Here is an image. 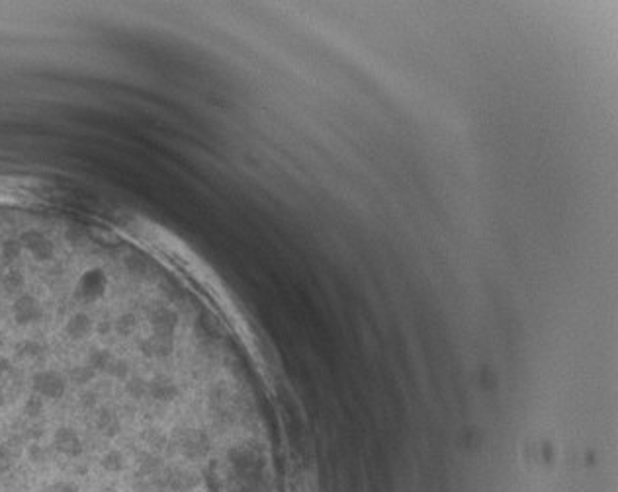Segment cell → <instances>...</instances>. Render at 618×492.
<instances>
[{
	"label": "cell",
	"instance_id": "16",
	"mask_svg": "<svg viewBox=\"0 0 618 492\" xmlns=\"http://www.w3.org/2000/svg\"><path fill=\"white\" fill-rule=\"evenodd\" d=\"M125 391L130 393V395L134 396V398H141V396H145V393H149V389H147V383L143 379H139V377H134V379H130L127 383H125Z\"/></svg>",
	"mask_w": 618,
	"mask_h": 492
},
{
	"label": "cell",
	"instance_id": "5",
	"mask_svg": "<svg viewBox=\"0 0 618 492\" xmlns=\"http://www.w3.org/2000/svg\"><path fill=\"white\" fill-rule=\"evenodd\" d=\"M90 330H92V319L86 312H74L65 323V332L73 340H83L90 334Z\"/></svg>",
	"mask_w": 618,
	"mask_h": 492
},
{
	"label": "cell",
	"instance_id": "1",
	"mask_svg": "<svg viewBox=\"0 0 618 492\" xmlns=\"http://www.w3.org/2000/svg\"><path fill=\"white\" fill-rule=\"evenodd\" d=\"M32 391L43 398L57 400L67 391V379L55 370H39L32 377Z\"/></svg>",
	"mask_w": 618,
	"mask_h": 492
},
{
	"label": "cell",
	"instance_id": "3",
	"mask_svg": "<svg viewBox=\"0 0 618 492\" xmlns=\"http://www.w3.org/2000/svg\"><path fill=\"white\" fill-rule=\"evenodd\" d=\"M104 289H106L104 272L102 270H90L79 279V286L74 289V297L79 301H85V303H92L98 297H102Z\"/></svg>",
	"mask_w": 618,
	"mask_h": 492
},
{
	"label": "cell",
	"instance_id": "17",
	"mask_svg": "<svg viewBox=\"0 0 618 492\" xmlns=\"http://www.w3.org/2000/svg\"><path fill=\"white\" fill-rule=\"evenodd\" d=\"M39 492H79V486L71 480H57V482L43 486Z\"/></svg>",
	"mask_w": 618,
	"mask_h": 492
},
{
	"label": "cell",
	"instance_id": "9",
	"mask_svg": "<svg viewBox=\"0 0 618 492\" xmlns=\"http://www.w3.org/2000/svg\"><path fill=\"white\" fill-rule=\"evenodd\" d=\"M14 352L20 360H37V358L43 356L45 346L36 338H24L14 346Z\"/></svg>",
	"mask_w": 618,
	"mask_h": 492
},
{
	"label": "cell",
	"instance_id": "2",
	"mask_svg": "<svg viewBox=\"0 0 618 492\" xmlns=\"http://www.w3.org/2000/svg\"><path fill=\"white\" fill-rule=\"evenodd\" d=\"M12 317L18 326H30L43 319V307L32 293H20L14 299Z\"/></svg>",
	"mask_w": 618,
	"mask_h": 492
},
{
	"label": "cell",
	"instance_id": "21",
	"mask_svg": "<svg viewBox=\"0 0 618 492\" xmlns=\"http://www.w3.org/2000/svg\"><path fill=\"white\" fill-rule=\"evenodd\" d=\"M8 463H10V459H8V453H6V449L0 445V471H4V469L8 467Z\"/></svg>",
	"mask_w": 618,
	"mask_h": 492
},
{
	"label": "cell",
	"instance_id": "19",
	"mask_svg": "<svg viewBox=\"0 0 618 492\" xmlns=\"http://www.w3.org/2000/svg\"><path fill=\"white\" fill-rule=\"evenodd\" d=\"M28 457H30L32 461H43V459H45V449H43L41 445L32 444L30 445V449H28Z\"/></svg>",
	"mask_w": 618,
	"mask_h": 492
},
{
	"label": "cell",
	"instance_id": "7",
	"mask_svg": "<svg viewBox=\"0 0 618 492\" xmlns=\"http://www.w3.org/2000/svg\"><path fill=\"white\" fill-rule=\"evenodd\" d=\"M149 395L157 400H172L176 396V387L167 377H155L147 383Z\"/></svg>",
	"mask_w": 618,
	"mask_h": 492
},
{
	"label": "cell",
	"instance_id": "11",
	"mask_svg": "<svg viewBox=\"0 0 618 492\" xmlns=\"http://www.w3.org/2000/svg\"><path fill=\"white\" fill-rule=\"evenodd\" d=\"M112 361H114V356H112L110 350L94 348L90 354H88V365H90L94 372H108Z\"/></svg>",
	"mask_w": 618,
	"mask_h": 492
},
{
	"label": "cell",
	"instance_id": "15",
	"mask_svg": "<svg viewBox=\"0 0 618 492\" xmlns=\"http://www.w3.org/2000/svg\"><path fill=\"white\" fill-rule=\"evenodd\" d=\"M94 375H96V372L86 363V365H74L73 370L69 372V379L76 385H86L94 379Z\"/></svg>",
	"mask_w": 618,
	"mask_h": 492
},
{
	"label": "cell",
	"instance_id": "20",
	"mask_svg": "<svg viewBox=\"0 0 618 492\" xmlns=\"http://www.w3.org/2000/svg\"><path fill=\"white\" fill-rule=\"evenodd\" d=\"M110 330H114V324L108 323V321H100V323L96 324V332L100 334V336L108 334Z\"/></svg>",
	"mask_w": 618,
	"mask_h": 492
},
{
	"label": "cell",
	"instance_id": "10",
	"mask_svg": "<svg viewBox=\"0 0 618 492\" xmlns=\"http://www.w3.org/2000/svg\"><path fill=\"white\" fill-rule=\"evenodd\" d=\"M139 348L141 352L145 354V356H167L170 354V342L167 340V336H161V334H153V336H149L147 340H143L141 344H139Z\"/></svg>",
	"mask_w": 618,
	"mask_h": 492
},
{
	"label": "cell",
	"instance_id": "18",
	"mask_svg": "<svg viewBox=\"0 0 618 492\" xmlns=\"http://www.w3.org/2000/svg\"><path fill=\"white\" fill-rule=\"evenodd\" d=\"M108 372L114 375V377H118V379H125L127 377V373H130V363L123 360H114L110 363Z\"/></svg>",
	"mask_w": 618,
	"mask_h": 492
},
{
	"label": "cell",
	"instance_id": "6",
	"mask_svg": "<svg viewBox=\"0 0 618 492\" xmlns=\"http://www.w3.org/2000/svg\"><path fill=\"white\" fill-rule=\"evenodd\" d=\"M96 426L100 432L108 438H114L118 436V432L121 430V422L118 418V414L110 408H100L96 414Z\"/></svg>",
	"mask_w": 618,
	"mask_h": 492
},
{
	"label": "cell",
	"instance_id": "14",
	"mask_svg": "<svg viewBox=\"0 0 618 492\" xmlns=\"http://www.w3.org/2000/svg\"><path fill=\"white\" fill-rule=\"evenodd\" d=\"M45 398L43 396H39L37 393H32V395L25 398L24 403V414L25 416H30V418H37V416H41L43 414V410H45V403H43Z\"/></svg>",
	"mask_w": 618,
	"mask_h": 492
},
{
	"label": "cell",
	"instance_id": "12",
	"mask_svg": "<svg viewBox=\"0 0 618 492\" xmlns=\"http://www.w3.org/2000/svg\"><path fill=\"white\" fill-rule=\"evenodd\" d=\"M100 465L108 473H121L125 469V457L121 456L118 449H110L108 453H104L100 459Z\"/></svg>",
	"mask_w": 618,
	"mask_h": 492
},
{
	"label": "cell",
	"instance_id": "13",
	"mask_svg": "<svg viewBox=\"0 0 618 492\" xmlns=\"http://www.w3.org/2000/svg\"><path fill=\"white\" fill-rule=\"evenodd\" d=\"M137 328V319H135L134 312H123L116 319L114 323V330L120 334V336H132Z\"/></svg>",
	"mask_w": 618,
	"mask_h": 492
},
{
	"label": "cell",
	"instance_id": "4",
	"mask_svg": "<svg viewBox=\"0 0 618 492\" xmlns=\"http://www.w3.org/2000/svg\"><path fill=\"white\" fill-rule=\"evenodd\" d=\"M53 447L67 457H81L85 451V445L76 430L69 426H61L53 434Z\"/></svg>",
	"mask_w": 618,
	"mask_h": 492
},
{
	"label": "cell",
	"instance_id": "22",
	"mask_svg": "<svg viewBox=\"0 0 618 492\" xmlns=\"http://www.w3.org/2000/svg\"><path fill=\"white\" fill-rule=\"evenodd\" d=\"M4 348V336H2V332H0V352Z\"/></svg>",
	"mask_w": 618,
	"mask_h": 492
},
{
	"label": "cell",
	"instance_id": "8",
	"mask_svg": "<svg viewBox=\"0 0 618 492\" xmlns=\"http://www.w3.org/2000/svg\"><path fill=\"white\" fill-rule=\"evenodd\" d=\"M151 324L155 328V334L169 336L170 332H172V328L176 326V317L169 309H157V311L151 314Z\"/></svg>",
	"mask_w": 618,
	"mask_h": 492
}]
</instances>
